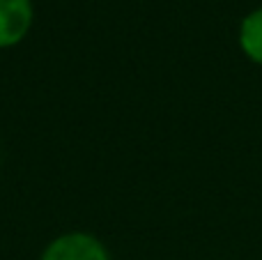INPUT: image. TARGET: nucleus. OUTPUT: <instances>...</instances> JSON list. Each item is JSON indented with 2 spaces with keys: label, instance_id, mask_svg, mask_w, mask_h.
Returning a JSON list of instances; mask_svg holds the SVG:
<instances>
[{
  "label": "nucleus",
  "instance_id": "f257e3e1",
  "mask_svg": "<svg viewBox=\"0 0 262 260\" xmlns=\"http://www.w3.org/2000/svg\"><path fill=\"white\" fill-rule=\"evenodd\" d=\"M39 260H111L108 249L90 233H64L46 247Z\"/></svg>",
  "mask_w": 262,
  "mask_h": 260
},
{
  "label": "nucleus",
  "instance_id": "f03ea898",
  "mask_svg": "<svg viewBox=\"0 0 262 260\" xmlns=\"http://www.w3.org/2000/svg\"><path fill=\"white\" fill-rule=\"evenodd\" d=\"M35 21L32 0H0V49L23 41Z\"/></svg>",
  "mask_w": 262,
  "mask_h": 260
},
{
  "label": "nucleus",
  "instance_id": "7ed1b4c3",
  "mask_svg": "<svg viewBox=\"0 0 262 260\" xmlns=\"http://www.w3.org/2000/svg\"><path fill=\"white\" fill-rule=\"evenodd\" d=\"M239 46L246 58L262 64V7L251 12L249 16L242 21Z\"/></svg>",
  "mask_w": 262,
  "mask_h": 260
}]
</instances>
